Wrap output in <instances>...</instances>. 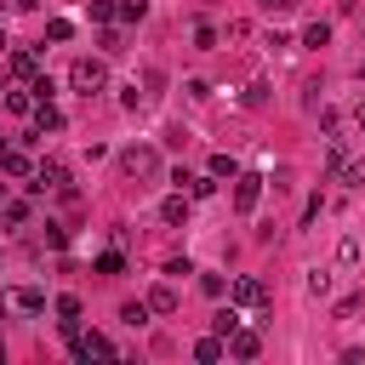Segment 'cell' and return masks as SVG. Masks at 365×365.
Wrapping results in <instances>:
<instances>
[{
  "instance_id": "obj_1",
  "label": "cell",
  "mask_w": 365,
  "mask_h": 365,
  "mask_svg": "<svg viewBox=\"0 0 365 365\" xmlns=\"http://www.w3.org/2000/svg\"><path fill=\"white\" fill-rule=\"evenodd\" d=\"M68 86H74L80 97H97V91L108 86V63H103V57H74V68H68Z\"/></svg>"
},
{
  "instance_id": "obj_2",
  "label": "cell",
  "mask_w": 365,
  "mask_h": 365,
  "mask_svg": "<svg viewBox=\"0 0 365 365\" xmlns=\"http://www.w3.org/2000/svg\"><path fill=\"white\" fill-rule=\"evenodd\" d=\"M120 177L125 182H154L160 177V154L154 148H125L120 154Z\"/></svg>"
},
{
  "instance_id": "obj_3",
  "label": "cell",
  "mask_w": 365,
  "mask_h": 365,
  "mask_svg": "<svg viewBox=\"0 0 365 365\" xmlns=\"http://www.w3.org/2000/svg\"><path fill=\"white\" fill-rule=\"evenodd\" d=\"M228 297H234V308H262V302H268V285H262L257 274H240V279L228 285Z\"/></svg>"
},
{
  "instance_id": "obj_4",
  "label": "cell",
  "mask_w": 365,
  "mask_h": 365,
  "mask_svg": "<svg viewBox=\"0 0 365 365\" xmlns=\"http://www.w3.org/2000/svg\"><path fill=\"white\" fill-rule=\"evenodd\" d=\"M257 200H262V177H251V171L240 177L234 171V211H257Z\"/></svg>"
},
{
  "instance_id": "obj_5",
  "label": "cell",
  "mask_w": 365,
  "mask_h": 365,
  "mask_svg": "<svg viewBox=\"0 0 365 365\" xmlns=\"http://www.w3.org/2000/svg\"><path fill=\"white\" fill-rule=\"evenodd\" d=\"M63 182H68V165H63V160H40V165H34V182H29V188L40 194V188H63Z\"/></svg>"
},
{
  "instance_id": "obj_6",
  "label": "cell",
  "mask_w": 365,
  "mask_h": 365,
  "mask_svg": "<svg viewBox=\"0 0 365 365\" xmlns=\"http://www.w3.org/2000/svg\"><path fill=\"white\" fill-rule=\"evenodd\" d=\"M74 354H80V359H108L114 342H108L103 331H80V336H74Z\"/></svg>"
},
{
  "instance_id": "obj_7",
  "label": "cell",
  "mask_w": 365,
  "mask_h": 365,
  "mask_svg": "<svg viewBox=\"0 0 365 365\" xmlns=\"http://www.w3.org/2000/svg\"><path fill=\"white\" fill-rule=\"evenodd\" d=\"M257 348H262V336H257L251 325H234V331H228V354H234V359H257Z\"/></svg>"
},
{
  "instance_id": "obj_8",
  "label": "cell",
  "mask_w": 365,
  "mask_h": 365,
  "mask_svg": "<svg viewBox=\"0 0 365 365\" xmlns=\"http://www.w3.org/2000/svg\"><path fill=\"white\" fill-rule=\"evenodd\" d=\"M57 325H63L68 342L80 336V297H57Z\"/></svg>"
},
{
  "instance_id": "obj_9",
  "label": "cell",
  "mask_w": 365,
  "mask_h": 365,
  "mask_svg": "<svg viewBox=\"0 0 365 365\" xmlns=\"http://www.w3.org/2000/svg\"><path fill=\"white\" fill-rule=\"evenodd\" d=\"M57 125H63V114L51 108V97H40V103H34V137H46V131H57Z\"/></svg>"
},
{
  "instance_id": "obj_10",
  "label": "cell",
  "mask_w": 365,
  "mask_h": 365,
  "mask_svg": "<svg viewBox=\"0 0 365 365\" xmlns=\"http://www.w3.org/2000/svg\"><path fill=\"white\" fill-rule=\"evenodd\" d=\"M0 171H6V177H34L29 154H17V148H0Z\"/></svg>"
},
{
  "instance_id": "obj_11",
  "label": "cell",
  "mask_w": 365,
  "mask_h": 365,
  "mask_svg": "<svg viewBox=\"0 0 365 365\" xmlns=\"http://www.w3.org/2000/svg\"><path fill=\"white\" fill-rule=\"evenodd\" d=\"M148 314H177V291L171 285H154L148 291Z\"/></svg>"
},
{
  "instance_id": "obj_12",
  "label": "cell",
  "mask_w": 365,
  "mask_h": 365,
  "mask_svg": "<svg viewBox=\"0 0 365 365\" xmlns=\"http://www.w3.org/2000/svg\"><path fill=\"white\" fill-rule=\"evenodd\" d=\"M34 103H40V97H34V86H23V91H6V108H11V114H34Z\"/></svg>"
},
{
  "instance_id": "obj_13",
  "label": "cell",
  "mask_w": 365,
  "mask_h": 365,
  "mask_svg": "<svg viewBox=\"0 0 365 365\" xmlns=\"http://www.w3.org/2000/svg\"><path fill=\"white\" fill-rule=\"evenodd\" d=\"M222 348H228V342L211 331V336H200V342H194V359H205V365H211V359H222Z\"/></svg>"
},
{
  "instance_id": "obj_14",
  "label": "cell",
  "mask_w": 365,
  "mask_h": 365,
  "mask_svg": "<svg viewBox=\"0 0 365 365\" xmlns=\"http://www.w3.org/2000/svg\"><path fill=\"white\" fill-rule=\"evenodd\" d=\"M308 297H331V268H308Z\"/></svg>"
},
{
  "instance_id": "obj_15",
  "label": "cell",
  "mask_w": 365,
  "mask_h": 365,
  "mask_svg": "<svg viewBox=\"0 0 365 365\" xmlns=\"http://www.w3.org/2000/svg\"><path fill=\"white\" fill-rule=\"evenodd\" d=\"M11 302H17L23 314H40V308H46V297H40L34 285H23V291H11Z\"/></svg>"
},
{
  "instance_id": "obj_16",
  "label": "cell",
  "mask_w": 365,
  "mask_h": 365,
  "mask_svg": "<svg viewBox=\"0 0 365 365\" xmlns=\"http://www.w3.org/2000/svg\"><path fill=\"white\" fill-rule=\"evenodd\" d=\"M11 74H17V80H40V74H34V51H11Z\"/></svg>"
},
{
  "instance_id": "obj_17",
  "label": "cell",
  "mask_w": 365,
  "mask_h": 365,
  "mask_svg": "<svg viewBox=\"0 0 365 365\" xmlns=\"http://www.w3.org/2000/svg\"><path fill=\"white\" fill-rule=\"evenodd\" d=\"M182 194H188V200H205V194H217V177H188Z\"/></svg>"
},
{
  "instance_id": "obj_18",
  "label": "cell",
  "mask_w": 365,
  "mask_h": 365,
  "mask_svg": "<svg viewBox=\"0 0 365 365\" xmlns=\"http://www.w3.org/2000/svg\"><path fill=\"white\" fill-rule=\"evenodd\" d=\"M160 217H165V222H182V217H188V194H171V200L160 205Z\"/></svg>"
},
{
  "instance_id": "obj_19",
  "label": "cell",
  "mask_w": 365,
  "mask_h": 365,
  "mask_svg": "<svg viewBox=\"0 0 365 365\" xmlns=\"http://www.w3.org/2000/svg\"><path fill=\"white\" fill-rule=\"evenodd\" d=\"M234 325H240V308H217V319H211V331H217L222 342H228V331H234Z\"/></svg>"
},
{
  "instance_id": "obj_20",
  "label": "cell",
  "mask_w": 365,
  "mask_h": 365,
  "mask_svg": "<svg viewBox=\"0 0 365 365\" xmlns=\"http://www.w3.org/2000/svg\"><path fill=\"white\" fill-rule=\"evenodd\" d=\"M114 17H125V23H143V17H148V0H120V6H114Z\"/></svg>"
},
{
  "instance_id": "obj_21",
  "label": "cell",
  "mask_w": 365,
  "mask_h": 365,
  "mask_svg": "<svg viewBox=\"0 0 365 365\" xmlns=\"http://www.w3.org/2000/svg\"><path fill=\"white\" fill-rule=\"evenodd\" d=\"M325 40H331V23H308L302 29V46H325Z\"/></svg>"
},
{
  "instance_id": "obj_22",
  "label": "cell",
  "mask_w": 365,
  "mask_h": 365,
  "mask_svg": "<svg viewBox=\"0 0 365 365\" xmlns=\"http://www.w3.org/2000/svg\"><path fill=\"white\" fill-rule=\"evenodd\" d=\"M336 262H342V268H354V262H359V240H354V234L336 245Z\"/></svg>"
},
{
  "instance_id": "obj_23",
  "label": "cell",
  "mask_w": 365,
  "mask_h": 365,
  "mask_svg": "<svg viewBox=\"0 0 365 365\" xmlns=\"http://www.w3.org/2000/svg\"><path fill=\"white\" fill-rule=\"evenodd\" d=\"M68 34H74L68 17H51V23H46V40H68Z\"/></svg>"
},
{
  "instance_id": "obj_24",
  "label": "cell",
  "mask_w": 365,
  "mask_h": 365,
  "mask_svg": "<svg viewBox=\"0 0 365 365\" xmlns=\"http://www.w3.org/2000/svg\"><path fill=\"white\" fill-rule=\"evenodd\" d=\"M194 46L211 51V46H217V29H211V23H194Z\"/></svg>"
},
{
  "instance_id": "obj_25",
  "label": "cell",
  "mask_w": 365,
  "mask_h": 365,
  "mask_svg": "<svg viewBox=\"0 0 365 365\" xmlns=\"http://www.w3.org/2000/svg\"><path fill=\"white\" fill-rule=\"evenodd\" d=\"M120 268H125L120 251H103V257H97V274H120Z\"/></svg>"
},
{
  "instance_id": "obj_26",
  "label": "cell",
  "mask_w": 365,
  "mask_h": 365,
  "mask_svg": "<svg viewBox=\"0 0 365 365\" xmlns=\"http://www.w3.org/2000/svg\"><path fill=\"white\" fill-rule=\"evenodd\" d=\"M120 319H125V325H143V319H148V302H125Z\"/></svg>"
},
{
  "instance_id": "obj_27",
  "label": "cell",
  "mask_w": 365,
  "mask_h": 365,
  "mask_svg": "<svg viewBox=\"0 0 365 365\" xmlns=\"http://www.w3.org/2000/svg\"><path fill=\"white\" fill-rule=\"evenodd\" d=\"M319 125L336 137V131H342V108H319Z\"/></svg>"
},
{
  "instance_id": "obj_28",
  "label": "cell",
  "mask_w": 365,
  "mask_h": 365,
  "mask_svg": "<svg viewBox=\"0 0 365 365\" xmlns=\"http://www.w3.org/2000/svg\"><path fill=\"white\" fill-rule=\"evenodd\" d=\"M200 291H205V297H222L228 285H222V274H200Z\"/></svg>"
},
{
  "instance_id": "obj_29",
  "label": "cell",
  "mask_w": 365,
  "mask_h": 365,
  "mask_svg": "<svg viewBox=\"0 0 365 365\" xmlns=\"http://www.w3.org/2000/svg\"><path fill=\"white\" fill-rule=\"evenodd\" d=\"M103 51H125V34L120 29H103Z\"/></svg>"
},
{
  "instance_id": "obj_30",
  "label": "cell",
  "mask_w": 365,
  "mask_h": 365,
  "mask_svg": "<svg viewBox=\"0 0 365 365\" xmlns=\"http://www.w3.org/2000/svg\"><path fill=\"white\" fill-rule=\"evenodd\" d=\"M268 103V86H245V108H262Z\"/></svg>"
},
{
  "instance_id": "obj_31",
  "label": "cell",
  "mask_w": 365,
  "mask_h": 365,
  "mask_svg": "<svg viewBox=\"0 0 365 365\" xmlns=\"http://www.w3.org/2000/svg\"><path fill=\"white\" fill-rule=\"evenodd\" d=\"M6 222H11V228H17V222H29V205H23V200H11V205H6Z\"/></svg>"
},
{
  "instance_id": "obj_32",
  "label": "cell",
  "mask_w": 365,
  "mask_h": 365,
  "mask_svg": "<svg viewBox=\"0 0 365 365\" xmlns=\"http://www.w3.org/2000/svg\"><path fill=\"white\" fill-rule=\"evenodd\" d=\"M359 302H365V297H342V302H336V319H354V314H359Z\"/></svg>"
},
{
  "instance_id": "obj_33",
  "label": "cell",
  "mask_w": 365,
  "mask_h": 365,
  "mask_svg": "<svg viewBox=\"0 0 365 365\" xmlns=\"http://www.w3.org/2000/svg\"><path fill=\"white\" fill-rule=\"evenodd\" d=\"M342 177H348V182L359 188V182H365V160H348V165H342Z\"/></svg>"
},
{
  "instance_id": "obj_34",
  "label": "cell",
  "mask_w": 365,
  "mask_h": 365,
  "mask_svg": "<svg viewBox=\"0 0 365 365\" xmlns=\"http://www.w3.org/2000/svg\"><path fill=\"white\" fill-rule=\"evenodd\" d=\"M262 6H268V11H291L297 0H262Z\"/></svg>"
},
{
  "instance_id": "obj_35",
  "label": "cell",
  "mask_w": 365,
  "mask_h": 365,
  "mask_svg": "<svg viewBox=\"0 0 365 365\" xmlns=\"http://www.w3.org/2000/svg\"><path fill=\"white\" fill-rule=\"evenodd\" d=\"M6 228H11V222H6V211H0V234H6Z\"/></svg>"
},
{
  "instance_id": "obj_36",
  "label": "cell",
  "mask_w": 365,
  "mask_h": 365,
  "mask_svg": "<svg viewBox=\"0 0 365 365\" xmlns=\"http://www.w3.org/2000/svg\"><path fill=\"white\" fill-rule=\"evenodd\" d=\"M17 6H29V11H34V6H40V0H17Z\"/></svg>"
},
{
  "instance_id": "obj_37",
  "label": "cell",
  "mask_w": 365,
  "mask_h": 365,
  "mask_svg": "<svg viewBox=\"0 0 365 365\" xmlns=\"http://www.w3.org/2000/svg\"><path fill=\"white\" fill-rule=\"evenodd\" d=\"M0 46H6V29H0Z\"/></svg>"
}]
</instances>
